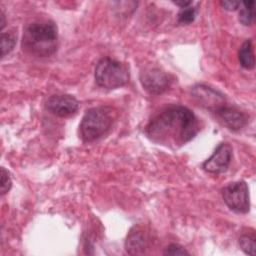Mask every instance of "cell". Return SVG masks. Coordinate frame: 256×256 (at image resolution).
I'll list each match as a JSON object with an SVG mask.
<instances>
[{
  "mask_svg": "<svg viewBox=\"0 0 256 256\" xmlns=\"http://www.w3.org/2000/svg\"><path fill=\"white\" fill-rule=\"evenodd\" d=\"M164 255H189L190 253L181 245L179 244H170L167 246L163 252Z\"/></svg>",
  "mask_w": 256,
  "mask_h": 256,
  "instance_id": "ac0fdd59",
  "label": "cell"
},
{
  "mask_svg": "<svg viewBox=\"0 0 256 256\" xmlns=\"http://www.w3.org/2000/svg\"><path fill=\"white\" fill-rule=\"evenodd\" d=\"M0 28H1V30L4 28V26H5V15H4V13H3V11H1L0 12Z\"/></svg>",
  "mask_w": 256,
  "mask_h": 256,
  "instance_id": "44dd1931",
  "label": "cell"
},
{
  "mask_svg": "<svg viewBox=\"0 0 256 256\" xmlns=\"http://www.w3.org/2000/svg\"><path fill=\"white\" fill-rule=\"evenodd\" d=\"M239 246L242 251L248 255H255L256 243H255V236L254 235H247L244 234L239 238Z\"/></svg>",
  "mask_w": 256,
  "mask_h": 256,
  "instance_id": "9a60e30c",
  "label": "cell"
},
{
  "mask_svg": "<svg viewBox=\"0 0 256 256\" xmlns=\"http://www.w3.org/2000/svg\"><path fill=\"white\" fill-rule=\"evenodd\" d=\"M173 3H174L175 5L181 7V9L192 5V1H184V0H181V1H173Z\"/></svg>",
  "mask_w": 256,
  "mask_h": 256,
  "instance_id": "ffe728a7",
  "label": "cell"
},
{
  "mask_svg": "<svg viewBox=\"0 0 256 256\" xmlns=\"http://www.w3.org/2000/svg\"><path fill=\"white\" fill-rule=\"evenodd\" d=\"M191 94L199 105L206 107L213 112L225 105V97L217 90L206 85L194 86L191 90Z\"/></svg>",
  "mask_w": 256,
  "mask_h": 256,
  "instance_id": "9c48e42d",
  "label": "cell"
},
{
  "mask_svg": "<svg viewBox=\"0 0 256 256\" xmlns=\"http://www.w3.org/2000/svg\"><path fill=\"white\" fill-rule=\"evenodd\" d=\"M57 47L58 30L53 21H35L24 29L22 48L27 53L37 57H47L54 54Z\"/></svg>",
  "mask_w": 256,
  "mask_h": 256,
  "instance_id": "7a4b0ae2",
  "label": "cell"
},
{
  "mask_svg": "<svg viewBox=\"0 0 256 256\" xmlns=\"http://www.w3.org/2000/svg\"><path fill=\"white\" fill-rule=\"evenodd\" d=\"M225 204L234 212L245 214L250 209L249 189L244 181H236L227 184L221 190Z\"/></svg>",
  "mask_w": 256,
  "mask_h": 256,
  "instance_id": "5b68a950",
  "label": "cell"
},
{
  "mask_svg": "<svg viewBox=\"0 0 256 256\" xmlns=\"http://www.w3.org/2000/svg\"><path fill=\"white\" fill-rule=\"evenodd\" d=\"M140 80L143 88L150 94L158 95L171 86L173 78L159 68H149L141 73Z\"/></svg>",
  "mask_w": 256,
  "mask_h": 256,
  "instance_id": "8992f818",
  "label": "cell"
},
{
  "mask_svg": "<svg viewBox=\"0 0 256 256\" xmlns=\"http://www.w3.org/2000/svg\"><path fill=\"white\" fill-rule=\"evenodd\" d=\"M240 4H241L240 1H221L220 2V5L224 9L229 10V11H234V10L239 9Z\"/></svg>",
  "mask_w": 256,
  "mask_h": 256,
  "instance_id": "d6986e66",
  "label": "cell"
},
{
  "mask_svg": "<svg viewBox=\"0 0 256 256\" xmlns=\"http://www.w3.org/2000/svg\"><path fill=\"white\" fill-rule=\"evenodd\" d=\"M214 112L216 113L218 118L224 123V125H226L229 129L234 131L240 130L248 122L247 116L243 112L233 107L224 105L216 109Z\"/></svg>",
  "mask_w": 256,
  "mask_h": 256,
  "instance_id": "30bf717a",
  "label": "cell"
},
{
  "mask_svg": "<svg viewBox=\"0 0 256 256\" xmlns=\"http://www.w3.org/2000/svg\"><path fill=\"white\" fill-rule=\"evenodd\" d=\"M233 149L229 143H220L213 154L202 164V168L213 174L225 172L232 160Z\"/></svg>",
  "mask_w": 256,
  "mask_h": 256,
  "instance_id": "52a82bcc",
  "label": "cell"
},
{
  "mask_svg": "<svg viewBox=\"0 0 256 256\" xmlns=\"http://www.w3.org/2000/svg\"><path fill=\"white\" fill-rule=\"evenodd\" d=\"M238 59L240 65L248 70H251L255 66V58L253 52V41L248 39L242 43L238 50Z\"/></svg>",
  "mask_w": 256,
  "mask_h": 256,
  "instance_id": "7c38bea8",
  "label": "cell"
},
{
  "mask_svg": "<svg viewBox=\"0 0 256 256\" xmlns=\"http://www.w3.org/2000/svg\"><path fill=\"white\" fill-rule=\"evenodd\" d=\"M46 109L55 116L68 117L75 114L79 108L78 101L71 95L58 94L50 96L45 103Z\"/></svg>",
  "mask_w": 256,
  "mask_h": 256,
  "instance_id": "ba28073f",
  "label": "cell"
},
{
  "mask_svg": "<svg viewBox=\"0 0 256 256\" xmlns=\"http://www.w3.org/2000/svg\"><path fill=\"white\" fill-rule=\"evenodd\" d=\"M115 111L109 106H96L86 111L80 123V135L86 142L103 136L112 126Z\"/></svg>",
  "mask_w": 256,
  "mask_h": 256,
  "instance_id": "3957f363",
  "label": "cell"
},
{
  "mask_svg": "<svg viewBox=\"0 0 256 256\" xmlns=\"http://www.w3.org/2000/svg\"><path fill=\"white\" fill-rule=\"evenodd\" d=\"M12 186V181L9 176V172L2 167L1 168V195L7 193Z\"/></svg>",
  "mask_w": 256,
  "mask_h": 256,
  "instance_id": "e0dca14e",
  "label": "cell"
},
{
  "mask_svg": "<svg viewBox=\"0 0 256 256\" xmlns=\"http://www.w3.org/2000/svg\"><path fill=\"white\" fill-rule=\"evenodd\" d=\"M199 131L194 113L185 106L171 105L155 115L146 126V134L153 142L178 148L192 140Z\"/></svg>",
  "mask_w": 256,
  "mask_h": 256,
  "instance_id": "6da1fadb",
  "label": "cell"
},
{
  "mask_svg": "<svg viewBox=\"0 0 256 256\" xmlns=\"http://www.w3.org/2000/svg\"><path fill=\"white\" fill-rule=\"evenodd\" d=\"M148 245H149V237L147 233L135 227L134 230H131L129 235L127 236L125 249L127 253L131 255L141 254L145 252V250L148 248Z\"/></svg>",
  "mask_w": 256,
  "mask_h": 256,
  "instance_id": "8fae6325",
  "label": "cell"
},
{
  "mask_svg": "<svg viewBox=\"0 0 256 256\" xmlns=\"http://www.w3.org/2000/svg\"><path fill=\"white\" fill-rule=\"evenodd\" d=\"M95 81L105 89H116L128 83L130 78L129 67L118 60L104 57L95 67Z\"/></svg>",
  "mask_w": 256,
  "mask_h": 256,
  "instance_id": "277c9868",
  "label": "cell"
},
{
  "mask_svg": "<svg viewBox=\"0 0 256 256\" xmlns=\"http://www.w3.org/2000/svg\"><path fill=\"white\" fill-rule=\"evenodd\" d=\"M198 14V8L197 7H193V6H188L185 8H182L180 10V12L178 13V22L180 24H184V25H188L190 23H192L196 16Z\"/></svg>",
  "mask_w": 256,
  "mask_h": 256,
  "instance_id": "5bb4252c",
  "label": "cell"
},
{
  "mask_svg": "<svg viewBox=\"0 0 256 256\" xmlns=\"http://www.w3.org/2000/svg\"><path fill=\"white\" fill-rule=\"evenodd\" d=\"M255 2L253 0L244 1L240 4V11H239V21L245 26H249L254 21L255 16V9H254Z\"/></svg>",
  "mask_w": 256,
  "mask_h": 256,
  "instance_id": "4fadbf2b",
  "label": "cell"
},
{
  "mask_svg": "<svg viewBox=\"0 0 256 256\" xmlns=\"http://www.w3.org/2000/svg\"><path fill=\"white\" fill-rule=\"evenodd\" d=\"M16 44V38L11 33L1 34V57H5L9 54Z\"/></svg>",
  "mask_w": 256,
  "mask_h": 256,
  "instance_id": "2e32d148",
  "label": "cell"
}]
</instances>
